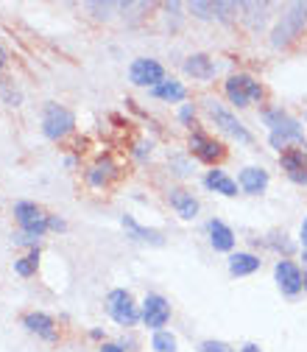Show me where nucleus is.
Wrapping results in <instances>:
<instances>
[{
  "instance_id": "nucleus-7",
  "label": "nucleus",
  "mask_w": 307,
  "mask_h": 352,
  "mask_svg": "<svg viewBox=\"0 0 307 352\" xmlns=\"http://www.w3.org/2000/svg\"><path fill=\"white\" fill-rule=\"evenodd\" d=\"M209 115H212V120H215V126H221L227 135H232V138H238L240 143H251V135L246 131V126L229 112V109H224L221 104H215V101H209Z\"/></svg>"
},
{
  "instance_id": "nucleus-1",
  "label": "nucleus",
  "mask_w": 307,
  "mask_h": 352,
  "mask_svg": "<svg viewBox=\"0 0 307 352\" xmlns=\"http://www.w3.org/2000/svg\"><path fill=\"white\" fill-rule=\"evenodd\" d=\"M262 120L271 126V146H274V148H282L288 140H296V143L304 140V131H302L299 120H293V118L285 115L282 109H269V112H262Z\"/></svg>"
},
{
  "instance_id": "nucleus-17",
  "label": "nucleus",
  "mask_w": 307,
  "mask_h": 352,
  "mask_svg": "<svg viewBox=\"0 0 307 352\" xmlns=\"http://www.w3.org/2000/svg\"><path fill=\"white\" fill-rule=\"evenodd\" d=\"M229 269H232V274H238V277L254 274V272L260 269V257H254V254H249V252H238V254L229 257Z\"/></svg>"
},
{
  "instance_id": "nucleus-24",
  "label": "nucleus",
  "mask_w": 307,
  "mask_h": 352,
  "mask_svg": "<svg viewBox=\"0 0 307 352\" xmlns=\"http://www.w3.org/2000/svg\"><path fill=\"white\" fill-rule=\"evenodd\" d=\"M224 6H227V3H201V0H196V3H190V12L198 14L201 20H209V17H215L218 12H224ZM218 17H221V14H218Z\"/></svg>"
},
{
  "instance_id": "nucleus-3",
  "label": "nucleus",
  "mask_w": 307,
  "mask_h": 352,
  "mask_svg": "<svg viewBox=\"0 0 307 352\" xmlns=\"http://www.w3.org/2000/svg\"><path fill=\"white\" fill-rule=\"evenodd\" d=\"M76 126V118L70 109L59 107V104H48L45 107V118H42V131H45V138L51 140H59L65 135H70Z\"/></svg>"
},
{
  "instance_id": "nucleus-26",
  "label": "nucleus",
  "mask_w": 307,
  "mask_h": 352,
  "mask_svg": "<svg viewBox=\"0 0 307 352\" xmlns=\"http://www.w3.org/2000/svg\"><path fill=\"white\" fill-rule=\"evenodd\" d=\"M201 352H229V346L221 344V341H204L201 344Z\"/></svg>"
},
{
  "instance_id": "nucleus-4",
  "label": "nucleus",
  "mask_w": 307,
  "mask_h": 352,
  "mask_svg": "<svg viewBox=\"0 0 307 352\" xmlns=\"http://www.w3.org/2000/svg\"><path fill=\"white\" fill-rule=\"evenodd\" d=\"M106 311H109V316H112L117 324H126V327L135 324V322L140 319L135 299H131V294L123 291V288H117V291H112V294L106 296Z\"/></svg>"
},
{
  "instance_id": "nucleus-11",
  "label": "nucleus",
  "mask_w": 307,
  "mask_h": 352,
  "mask_svg": "<svg viewBox=\"0 0 307 352\" xmlns=\"http://www.w3.org/2000/svg\"><path fill=\"white\" fill-rule=\"evenodd\" d=\"M274 274H277V283H280V288H282L285 294H299L302 285H304L302 272L293 266L291 260H280V263H277V269H274Z\"/></svg>"
},
{
  "instance_id": "nucleus-18",
  "label": "nucleus",
  "mask_w": 307,
  "mask_h": 352,
  "mask_svg": "<svg viewBox=\"0 0 307 352\" xmlns=\"http://www.w3.org/2000/svg\"><path fill=\"white\" fill-rule=\"evenodd\" d=\"M207 188L215 190V193H224V196H238V185L229 179V176L224 170H209L207 173Z\"/></svg>"
},
{
  "instance_id": "nucleus-10",
  "label": "nucleus",
  "mask_w": 307,
  "mask_h": 352,
  "mask_svg": "<svg viewBox=\"0 0 307 352\" xmlns=\"http://www.w3.org/2000/svg\"><path fill=\"white\" fill-rule=\"evenodd\" d=\"M280 162H282V170L291 176L296 185H307V157H304V151L285 148L282 157H280Z\"/></svg>"
},
{
  "instance_id": "nucleus-5",
  "label": "nucleus",
  "mask_w": 307,
  "mask_h": 352,
  "mask_svg": "<svg viewBox=\"0 0 307 352\" xmlns=\"http://www.w3.org/2000/svg\"><path fill=\"white\" fill-rule=\"evenodd\" d=\"M227 96H229L232 104L246 107L249 101H260V98H262V87H260V81H254L251 76L240 73V76L227 78Z\"/></svg>"
},
{
  "instance_id": "nucleus-21",
  "label": "nucleus",
  "mask_w": 307,
  "mask_h": 352,
  "mask_svg": "<svg viewBox=\"0 0 307 352\" xmlns=\"http://www.w3.org/2000/svg\"><path fill=\"white\" fill-rule=\"evenodd\" d=\"M157 98H165V101H182L187 93H185V87L179 84V81H162V84H157L154 90H151Z\"/></svg>"
},
{
  "instance_id": "nucleus-2",
  "label": "nucleus",
  "mask_w": 307,
  "mask_h": 352,
  "mask_svg": "<svg viewBox=\"0 0 307 352\" xmlns=\"http://www.w3.org/2000/svg\"><path fill=\"white\" fill-rule=\"evenodd\" d=\"M304 25H307V6H304V3H296L288 14H282L280 25L274 28V34H271V45H274V48L288 45V42H293V39L304 31Z\"/></svg>"
},
{
  "instance_id": "nucleus-28",
  "label": "nucleus",
  "mask_w": 307,
  "mask_h": 352,
  "mask_svg": "<svg viewBox=\"0 0 307 352\" xmlns=\"http://www.w3.org/2000/svg\"><path fill=\"white\" fill-rule=\"evenodd\" d=\"M48 227L51 230H65V221H62V218H48Z\"/></svg>"
},
{
  "instance_id": "nucleus-13",
  "label": "nucleus",
  "mask_w": 307,
  "mask_h": 352,
  "mask_svg": "<svg viewBox=\"0 0 307 352\" xmlns=\"http://www.w3.org/2000/svg\"><path fill=\"white\" fill-rule=\"evenodd\" d=\"M23 324H25L28 333H36L39 338H45V341H54V338H56V324H54V319L45 316V314H28V316L23 319Z\"/></svg>"
},
{
  "instance_id": "nucleus-14",
  "label": "nucleus",
  "mask_w": 307,
  "mask_h": 352,
  "mask_svg": "<svg viewBox=\"0 0 307 352\" xmlns=\"http://www.w3.org/2000/svg\"><path fill=\"white\" fill-rule=\"evenodd\" d=\"M168 201H170V207L177 210L182 218H196V212H198V201L193 199V193H187L182 188H173L168 193Z\"/></svg>"
},
{
  "instance_id": "nucleus-27",
  "label": "nucleus",
  "mask_w": 307,
  "mask_h": 352,
  "mask_svg": "<svg viewBox=\"0 0 307 352\" xmlns=\"http://www.w3.org/2000/svg\"><path fill=\"white\" fill-rule=\"evenodd\" d=\"M39 241V235H34V232H20V235H14V243H36Z\"/></svg>"
},
{
  "instance_id": "nucleus-6",
  "label": "nucleus",
  "mask_w": 307,
  "mask_h": 352,
  "mask_svg": "<svg viewBox=\"0 0 307 352\" xmlns=\"http://www.w3.org/2000/svg\"><path fill=\"white\" fill-rule=\"evenodd\" d=\"M128 78H131V84L151 87V90H154L157 84L165 81V70L154 59H135V62H131V67H128Z\"/></svg>"
},
{
  "instance_id": "nucleus-23",
  "label": "nucleus",
  "mask_w": 307,
  "mask_h": 352,
  "mask_svg": "<svg viewBox=\"0 0 307 352\" xmlns=\"http://www.w3.org/2000/svg\"><path fill=\"white\" fill-rule=\"evenodd\" d=\"M36 263H39V249H31L28 257H23V260L14 263V272H17L20 277H31V274L36 272Z\"/></svg>"
},
{
  "instance_id": "nucleus-16",
  "label": "nucleus",
  "mask_w": 307,
  "mask_h": 352,
  "mask_svg": "<svg viewBox=\"0 0 307 352\" xmlns=\"http://www.w3.org/2000/svg\"><path fill=\"white\" fill-rule=\"evenodd\" d=\"M209 241H212V246H215L218 252H229V249L235 246L232 230H229L227 224H221V221H209Z\"/></svg>"
},
{
  "instance_id": "nucleus-12",
  "label": "nucleus",
  "mask_w": 307,
  "mask_h": 352,
  "mask_svg": "<svg viewBox=\"0 0 307 352\" xmlns=\"http://www.w3.org/2000/svg\"><path fill=\"white\" fill-rule=\"evenodd\" d=\"M190 148H193V154H196L198 160H204V162H215V160L224 157V146L215 143V140H209L207 135H201V131H196V135L190 138Z\"/></svg>"
},
{
  "instance_id": "nucleus-19",
  "label": "nucleus",
  "mask_w": 307,
  "mask_h": 352,
  "mask_svg": "<svg viewBox=\"0 0 307 352\" xmlns=\"http://www.w3.org/2000/svg\"><path fill=\"white\" fill-rule=\"evenodd\" d=\"M123 227L135 235L137 241H146V243H154V246H162V235L157 232V230H146V227H140L135 218H128V215H123Z\"/></svg>"
},
{
  "instance_id": "nucleus-25",
  "label": "nucleus",
  "mask_w": 307,
  "mask_h": 352,
  "mask_svg": "<svg viewBox=\"0 0 307 352\" xmlns=\"http://www.w3.org/2000/svg\"><path fill=\"white\" fill-rule=\"evenodd\" d=\"M151 346H154L157 352H177V338H173L170 333H165V330H159V333H154Z\"/></svg>"
},
{
  "instance_id": "nucleus-22",
  "label": "nucleus",
  "mask_w": 307,
  "mask_h": 352,
  "mask_svg": "<svg viewBox=\"0 0 307 352\" xmlns=\"http://www.w3.org/2000/svg\"><path fill=\"white\" fill-rule=\"evenodd\" d=\"M112 176H115V165H112L109 160H101V162L90 170V182H93V185H106Z\"/></svg>"
},
{
  "instance_id": "nucleus-15",
  "label": "nucleus",
  "mask_w": 307,
  "mask_h": 352,
  "mask_svg": "<svg viewBox=\"0 0 307 352\" xmlns=\"http://www.w3.org/2000/svg\"><path fill=\"white\" fill-rule=\"evenodd\" d=\"M266 185H269V173L262 168H246L240 173V188L246 193H262V190H266Z\"/></svg>"
},
{
  "instance_id": "nucleus-33",
  "label": "nucleus",
  "mask_w": 307,
  "mask_h": 352,
  "mask_svg": "<svg viewBox=\"0 0 307 352\" xmlns=\"http://www.w3.org/2000/svg\"><path fill=\"white\" fill-rule=\"evenodd\" d=\"M3 62H6V54H3V48H0V67H3Z\"/></svg>"
},
{
  "instance_id": "nucleus-34",
  "label": "nucleus",
  "mask_w": 307,
  "mask_h": 352,
  "mask_svg": "<svg viewBox=\"0 0 307 352\" xmlns=\"http://www.w3.org/2000/svg\"><path fill=\"white\" fill-rule=\"evenodd\" d=\"M304 263H307V252H304Z\"/></svg>"
},
{
  "instance_id": "nucleus-8",
  "label": "nucleus",
  "mask_w": 307,
  "mask_h": 352,
  "mask_svg": "<svg viewBox=\"0 0 307 352\" xmlns=\"http://www.w3.org/2000/svg\"><path fill=\"white\" fill-rule=\"evenodd\" d=\"M168 319H170V305L165 302V296H159V294L146 296V302H143V322L159 333V327H165Z\"/></svg>"
},
{
  "instance_id": "nucleus-31",
  "label": "nucleus",
  "mask_w": 307,
  "mask_h": 352,
  "mask_svg": "<svg viewBox=\"0 0 307 352\" xmlns=\"http://www.w3.org/2000/svg\"><path fill=\"white\" fill-rule=\"evenodd\" d=\"M302 243L307 246V218H304V224H302Z\"/></svg>"
},
{
  "instance_id": "nucleus-32",
  "label": "nucleus",
  "mask_w": 307,
  "mask_h": 352,
  "mask_svg": "<svg viewBox=\"0 0 307 352\" xmlns=\"http://www.w3.org/2000/svg\"><path fill=\"white\" fill-rule=\"evenodd\" d=\"M243 352H260V349H257L254 344H246V346H243Z\"/></svg>"
},
{
  "instance_id": "nucleus-29",
  "label": "nucleus",
  "mask_w": 307,
  "mask_h": 352,
  "mask_svg": "<svg viewBox=\"0 0 307 352\" xmlns=\"http://www.w3.org/2000/svg\"><path fill=\"white\" fill-rule=\"evenodd\" d=\"M101 352H126V349H123L120 344H104V346H101Z\"/></svg>"
},
{
  "instance_id": "nucleus-20",
  "label": "nucleus",
  "mask_w": 307,
  "mask_h": 352,
  "mask_svg": "<svg viewBox=\"0 0 307 352\" xmlns=\"http://www.w3.org/2000/svg\"><path fill=\"white\" fill-rule=\"evenodd\" d=\"M185 70H187L190 76H196V78H212V73H215V67H212L209 56H204V54L190 56V59L185 62Z\"/></svg>"
},
{
  "instance_id": "nucleus-30",
  "label": "nucleus",
  "mask_w": 307,
  "mask_h": 352,
  "mask_svg": "<svg viewBox=\"0 0 307 352\" xmlns=\"http://www.w3.org/2000/svg\"><path fill=\"white\" fill-rule=\"evenodd\" d=\"M179 118H182V120H185V123H187V120H190V118H193V107H185V109H182V115H179Z\"/></svg>"
},
{
  "instance_id": "nucleus-9",
  "label": "nucleus",
  "mask_w": 307,
  "mask_h": 352,
  "mask_svg": "<svg viewBox=\"0 0 307 352\" xmlns=\"http://www.w3.org/2000/svg\"><path fill=\"white\" fill-rule=\"evenodd\" d=\"M14 215H17V221L23 224V230L25 232H34V235H42L48 230V218L39 212V207L36 204H31V201H17L14 204Z\"/></svg>"
}]
</instances>
